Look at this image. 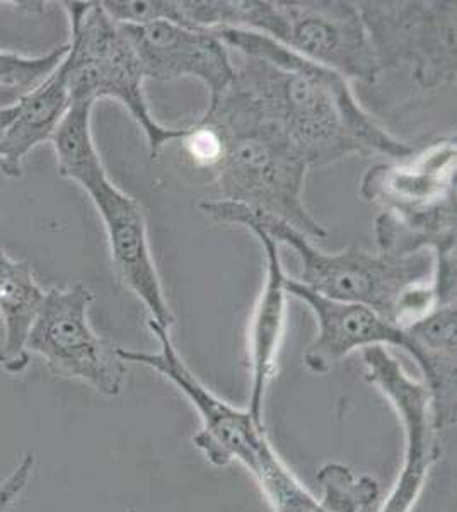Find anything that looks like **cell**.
Listing matches in <instances>:
<instances>
[{"label":"cell","instance_id":"obj_10","mask_svg":"<svg viewBox=\"0 0 457 512\" xmlns=\"http://www.w3.org/2000/svg\"><path fill=\"white\" fill-rule=\"evenodd\" d=\"M94 294L77 282L45 292L26 340L28 354L40 355L53 373L79 379L105 396L122 393L127 362L118 347L99 337L89 325L87 311Z\"/></svg>","mask_w":457,"mask_h":512},{"label":"cell","instance_id":"obj_14","mask_svg":"<svg viewBox=\"0 0 457 512\" xmlns=\"http://www.w3.org/2000/svg\"><path fill=\"white\" fill-rule=\"evenodd\" d=\"M255 234L265 253L267 274L256 303L251 328H249V361H251V393L248 410L255 422L263 425V405L267 393L268 381L275 373L278 350L282 345L287 311V291L282 260L278 255V243H275L260 227H246Z\"/></svg>","mask_w":457,"mask_h":512},{"label":"cell","instance_id":"obj_19","mask_svg":"<svg viewBox=\"0 0 457 512\" xmlns=\"http://www.w3.org/2000/svg\"><path fill=\"white\" fill-rule=\"evenodd\" d=\"M103 11L115 23L140 26V24L156 23V21H171V23H186L180 0H105L99 2ZM191 28V26H190Z\"/></svg>","mask_w":457,"mask_h":512},{"label":"cell","instance_id":"obj_21","mask_svg":"<svg viewBox=\"0 0 457 512\" xmlns=\"http://www.w3.org/2000/svg\"><path fill=\"white\" fill-rule=\"evenodd\" d=\"M16 113H18V103L6 106V108H0V152H2V144H4L7 128H9L12 120L16 117Z\"/></svg>","mask_w":457,"mask_h":512},{"label":"cell","instance_id":"obj_6","mask_svg":"<svg viewBox=\"0 0 457 512\" xmlns=\"http://www.w3.org/2000/svg\"><path fill=\"white\" fill-rule=\"evenodd\" d=\"M212 221L243 227H260L275 243H284L296 251L301 262L297 282L321 296L342 303L364 304L396 325V316L406 294L413 287L434 280L435 258L432 251L410 256L348 248L326 253L311 239L285 222L227 200H207L200 204Z\"/></svg>","mask_w":457,"mask_h":512},{"label":"cell","instance_id":"obj_5","mask_svg":"<svg viewBox=\"0 0 457 512\" xmlns=\"http://www.w3.org/2000/svg\"><path fill=\"white\" fill-rule=\"evenodd\" d=\"M152 335L161 345L159 352L118 347L123 362H132L149 367L183 393L197 408L202 429L193 436L195 448L214 466L231 465L239 461L260 483L275 512H311L318 499L304 485L297 482L284 461L278 458L268 441L265 425H260L248 410H239L224 402L191 373L190 367L181 359L174 347L171 330L147 321Z\"/></svg>","mask_w":457,"mask_h":512},{"label":"cell","instance_id":"obj_3","mask_svg":"<svg viewBox=\"0 0 457 512\" xmlns=\"http://www.w3.org/2000/svg\"><path fill=\"white\" fill-rule=\"evenodd\" d=\"M186 23L267 36L347 81L374 84L381 65L357 2L347 0H180Z\"/></svg>","mask_w":457,"mask_h":512},{"label":"cell","instance_id":"obj_16","mask_svg":"<svg viewBox=\"0 0 457 512\" xmlns=\"http://www.w3.org/2000/svg\"><path fill=\"white\" fill-rule=\"evenodd\" d=\"M43 299L45 292L36 284L28 263L12 260L6 251L0 250V316L4 321L0 366L7 373H23L28 367L26 340Z\"/></svg>","mask_w":457,"mask_h":512},{"label":"cell","instance_id":"obj_12","mask_svg":"<svg viewBox=\"0 0 457 512\" xmlns=\"http://www.w3.org/2000/svg\"><path fill=\"white\" fill-rule=\"evenodd\" d=\"M134 48L145 79L169 82L193 77L209 91V106L226 93L236 77L229 48L214 30H200L171 21L128 26L120 24Z\"/></svg>","mask_w":457,"mask_h":512},{"label":"cell","instance_id":"obj_9","mask_svg":"<svg viewBox=\"0 0 457 512\" xmlns=\"http://www.w3.org/2000/svg\"><path fill=\"white\" fill-rule=\"evenodd\" d=\"M381 70L408 67L423 91L456 82V2H357Z\"/></svg>","mask_w":457,"mask_h":512},{"label":"cell","instance_id":"obj_20","mask_svg":"<svg viewBox=\"0 0 457 512\" xmlns=\"http://www.w3.org/2000/svg\"><path fill=\"white\" fill-rule=\"evenodd\" d=\"M35 454L28 453L18 466L12 470L11 475L0 482V512H9L11 507L19 501V497L28 489L29 482L35 472Z\"/></svg>","mask_w":457,"mask_h":512},{"label":"cell","instance_id":"obj_7","mask_svg":"<svg viewBox=\"0 0 457 512\" xmlns=\"http://www.w3.org/2000/svg\"><path fill=\"white\" fill-rule=\"evenodd\" d=\"M93 108L89 101L70 103L53 134L50 142L57 154L58 173L79 183L93 200L105 224L111 260L120 279L144 303L149 320L171 330L174 316L152 256L144 212L137 200L116 187L106 173L91 132Z\"/></svg>","mask_w":457,"mask_h":512},{"label":"cell","instance_id":"obj_2","mask_svg":"<svg viewBox=\"0 0 457 512\" xmlns=\"http://www.w3.org/2000/svg\"><path fill=\"white\" fill-rule=\"evenodd\" d=\"M222 142L214 173L220 200L285 222L309 239L326 238L304 204L309 164L277 127L261 118L243 94L229 86L200 118Z\"/></svg>","mask_w":457,"mask_h":512},{"label":"cell","instance_id":"obj_11","mask_svg":"<svg viewBox=\"0 0 457 512\" xmlns=\"http://www.w3.org/2000/svg\"><path fill=\"white\" fill-rule=\"evenodd\" d=\"M365 379L388 398L405 429V460L381 512H411L432 466L442 456V427L435 417L429 386L411 378L386 347L362 350Z\"/></svg>","mask_w":457,"mask_h":512},{"label":"cell","instance_id":"obj_4","mask_svg":"<svg viewBox=\"0 0 457 512\" xmlns=\"http://www.w3.org/2000/svg\"><path fill=\"white\" fill-rule=\"evenodd\" d=\"M456 163V137H446L367 169L360 195L381 209L374 224L381 253L456 256Z\"/></svg>","mask_w":457,"mask_h":512},{"label":"cell","instance_id":"obj_13","mask_svg":"<svg viewBox=\"0 0 457 512\" xmlns=\"http://www.w3.org/2000/svg\"><path fill=\"white\" fill-rule=\"evenodd\" d=\"M285 291L306 304L316 318L318 333L302 357L311 373L326 374L355 350L376 345L401 347L413 354L408 333L364 304L328 299L289 277L285 279Z\"/></svg>","mask_w":457,"mask_h":512},{"label":"cell","instance_id":"obj_8","mask_svg":"<svg viewBox=\"0 0 457 512\" xmlns=\"http://www.w3.org/2000/svg\"><path fill=\"white\" fill-rule=\"evenodd\" d=\"M69 14V53L65 57L70 103L111 98L142 128L152 161L162 147L183 140L188 127H164L152 115L145 98V76L122 26L99 2H64Z\"/></svg>","mask_w":457,"mask_h":512},{"label":"cell","instance_id":"obj_15","mask_svg":"<svg viewBox=\"0 0 457 512\" xmlns=\"http://www.w3.org/2000/svg\"><path fill=\"white\" fill-rule=\"evenodd\" d=\"M64 60L45 81L18 101V113L7 128L0 152V171L9 178H21L28 152L45 140H52L69 111V82Z\"/></svg>","mask_w":457,"mask_h":512},{"label":"cell","instance_id":"obj_1","mask_svg":"<svg viewBox=\"0 0 457 512\" xmlns=\"http://www.w3.org/2000/svg\"><path fill=\"white\" fill-rule=\"evenodd\" d=\"M243 55L232 86L277 127L309 166L348 156L405 159L415 149L372 118L335 70L302 59L267 36L238 28L214 30Z\"/></svg>","mask_w":457,"mask_h":512},{"label":"cell","instance_id":"obj_18","mask_svg":"<svg viewBox=\"0 0 457 512\" xmlns=\"http://www.w3.org/2000/svg\"><path fill=\"white\" fill-rule=\"evenodd\" d=\"M69 53V43L53 48L41 57H23L18 53L0 52V84L7 88L31 91L45 81Z\"/></svg>","mask_w":457,"mask_h":512},{"label":"cell","instance_id":"obj_17","mask_svg":"<svg viewBox=\"0 0 457 512\" xmlns=\"http://www.w3.org/2000/svg\"><path fill=\"white\" fill-rule=\"evenodd\" d=\"M321 499L311 512H360L379 497V483L369 475H360L342 465L328 463L318 472Z\"/></svg>","mask_w":457,"mask_h":512}]
</instances>
